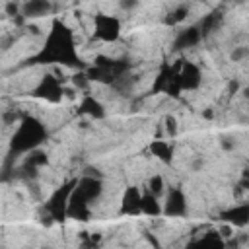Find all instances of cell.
Listing matches in <instances>:
<instances>
[{
  "label": "cell",
  "mask_w": 249,
  "mask_h": 249,
  "mask_svg": "<svg viewBox=\"0 0 249 249\" xmlns=\"http://www.w3.org/2000/svg\"><path fill=\"white\" fill-rule=\"evenodd\" d=\"M243 97H249V88H245V89H243Z\"/></svg>",
  "instance_id": "obj_29"
},
{
  "label": "cell",
  "mask_w": 249,
  "mask_h": 249,
  "mask_svg": "<svg viewBox=\"0 0 249 249\" xmlns=\"http://www.w3.org/2000/svg\"><path fill=\"white\" fill-rule=\"evenodd\" d=\"M161 191H163V177L161 175H152L150 181H148V193L160 196Z\"/></svg>",
  "instance_id": "obj_20"
},
{
  "label": "cell",
  "mask_w": 249,
  "mask_h": 249,
  "mask_svg": "<svg viewBox=\"0 0 249 249\" xmlns=\"http://www.w3.org/2000/svg\"><path fill=\"white\" fill-rule=\"evenodd\" d=\"M163 214L165 216H171V218H179V216H185L187 214V198H185V195H183L181 189H171L167 193Z\"/></svg>",
  "instance_id": "obj_7"
},
{
  "label": "cell",
  "mask_w": 249,
  "mask_h": 249,
  "mask_svg": "<svg viewBox=\"0 0 249 249\" xmlns=\"http://www.w3.org/2000/svg\"><path fill=\"white\" fill-rule=\"evenodd\" d=\"M163 124H165V132H167V136H175V134H177L179 126H177V121H175L173 115H167V117L163 119Z\"/></svg>",
  "instance_id": "obj_21"
},
{
  "label": "cell",
  "mask_w": 249,
  "mask_h": 249,
  "mask_svg": "<svg viewBox=\"0 0 249 249\" xmlns=\"http://www.w3.org/2000/svg\"><path fill=\"white\" fill-rule=\"evenodd\" d=\"M222 148H226V150H231V148H233V142H230L228 138H224V140H222Z\"/></svg>",
  "instance_id": "obj_26"
},
{
  "label": "cell",
  "mask_w": 249,
  "mask_h": 249,
  "mask_svg": "<svg viewBox=\"0 0 249 249\" xmlns=\"http://www.w3.org/2000/svg\"><path fill=\"white\" fill-rule=\"evenodd\" d=\"M175 72H177L181 89H196L200 86L202 76H200V68L195 62H183L179 70L175 68Z\"/></svg>",
  "instance_id": "obj_6"
},
{
  "label": "cell",
  "mask_w": 249,
  "mask_h": 249,
  "mask_svg": "<svg viewBox=\"0 0 249 249\" xmlns=\"http://www.w3.org/2000/svg\"><path fill=\"white\" fill-rule=\"evenodd\" d=\"M150 152H152L160 161H163V163H171V160H173V148H171L165 140H154V142L150 144Z\"/></svg>",
  "instance_id": "obj_16"
},
{
  "label": "cell",
  "mask_w": 249,
  "mask_h": 249,
  "mask_svg": "<svg viewBox=\"0 0 249 249\" xmlns=\"http://www.w3.org/2000/svg\"><path fill=\"white\" fill-rule=\"evenodd\" d=\"M204 117H206V119H210V117H212V111H208V109H206V111H204Z\"/></svg>",
  "instance_id": "obj_28"
},
{
  "label": "cell",
  "mask_w": 249,
  "mask_h": 249,
  "mask_svg": "<svg viewBox=\"0 0 249 249\" xmlns=\"http://www.w3.org/2000/svg\"><path fill=\"white\" fill-rule=\"evenodd\" d=\"M47 136V128L35 117H25L12 136L14 152H33Z\"/></svg>",
  "instance_id": "obj_2"
},
{
  "label": "cell",
  "mask_w": 249,
  "mask_h": 249,
  "mask_svg": "<svg viewBox=\"0 0 249 249\" xmlns=\"http://www.w3.org/2000/svg\"><path fill=\"white\" fill-rule=\"evenodd\" d=\"M241 187L243 189H249V169L243 171V179H241Z\"/></svg>",
  "instance_id": "obj_24"
},
{
  "label": "cell",
  "mask_w": 249,
  "mask_h": 249,
  "mask_svg": "<svg viewBox=\"0 0 249 249\" xmlns=\"http://www.w3.org/2000/svg\"><path fill=\"white\" fill-rule=\"evenodd\" d=\"M76 183H78V181L64 183L62 187H58V189L51 195V198H49V202H47V210H49V216H51L53 220H64V218H68V214H66V212H68V202H70V195H72Z\"/></svg>",
  "instance_id": "obj_3"
},
{
  "label": "cell",
  "mask_w": 249,
  "mask_h": 249,
  "mask_svg": "<svg viewBox=\"0 0 249 249\" xmlns=\"http://www.w3.org/2000/svg\"><path fill=\"white\" fill-rule=\"evenodd\" d=\"M39 62H56V64H68L76 66L80 64L78 53H76V41L70 27H66L60 19H54L51 25V31L47 35V41L37 54Z\"/></svg>",
  "instance_id": "obj_1"
},
{
  "label": "cell",
  "mask_w": 249,
  "mask_h": 249,
  "mask_svg": "<svg viewBox=\"0 0 249 249\" xmlns=\"http://www.w3.org/2000/svg\"><path fill=\"white\" fill-rule=\"evenodd\" d=\"M187 249H226V241L218 231H208L196 241H193Z\"/></svg>",
  "instance_id": "obj_13"
},
{
  "label": "cell",
  "mask_w": 249,
  "mask_h": 249,
  "mask_svg": "<svg viewBox=\"0 0 249 249\" xmlns=\"http://www.w3.org/2000/svg\"><path fill=\"white\" fill-rule=\"evenodd\" d=\"M220 218L228 222L231 228H243L249 224V204H237L224 212H220Z\"/></svg>",
  "instance_id": "obj_10"
},
{
  "label": "cell",
  "mask_w": 249,
  "mask_h": 249,
  "mask_svg": "<svg viewBox=\"0 0 249 249\" xmlns=\"http://www.w3.org/2000/svg\"><path fill=\"white\" fill-rule=\"evenodd\" d=\"M43 249H47V247H43Z\"/></svg>",
  "instance_id": "obj_30"
},
{
  "label": "cell",
  "mask_w": 249,
  "mask_h": 249,
  "mask_svg": "<svg viewBox=\"0 0 249 249\" xmlns=\"http://www.w3.org/2000/svg\"><path fill=\"white\" fill-rule=\"evenodd\" d=\"M161 212H163V208L160 206L158 196L146 191V193L142 195V214H148V216H160Z\"/></svg>",
  "instance_id": "obj_17"
},
{
  "label": "cell",
  "mask_w": 249,
  "mask_h": 249,
  "mask_svg": "<svg viewBox=\"0 0 249 249\" xmlns=\"http://www.w3.org/2000/svg\"><path fill=\"white\" fill-rule=\"evenodd\" d=\"M4 10H6L8 16H18V12L21 10V6L16 4V2H6V4H4Z\"/></svg>",
  "instance_id": "obj_22"
},
{
  "label": "cell",
  "mask_w": 249,
  "mask_h": 249,
  "mask_svg": "<svg viewBox=\"0 0 249 249\" xmlns=\"http://www.w3.org/2000/svg\"><path fill=\"white\" fill-rule=\"evenodd\" d=\"M80 113L89 115L91 119H103V117H105L103 105H101L93 95H84V99L80 101Z\"/></svg>",
  "instance_id": "obj_14"
},
{
  "label": "cell",
  "mask_w": 249,
  "mask_h": 249,
  "mask_svg": "<svg viewBox=\"0 0 249 249\" xmlns=\"http://www.w3.org/2000/svg\"><path fill=\"white\" fill-rule=\"evenodd\" d=\"M121 6L123 8H132V6H136V2H121Z\"/></svg>",
  "instance_id": "obj_27"
},
{
  "label": "cell",
  "mask_w": 249,
  "mask_h": 249,
  "mask_svg": "<svg viewBox=\"0 0 249 249\" xmlns=\"http://www.w3.org/2000/svg\"><path fill=\"white\" fill-rule=\"evenodd\" d=\"M239 89V86H237V82H230V86H228V91L230 93H235Z\"/></svg>",
  "instance_id": "obj_25"
},
{
  "label": "cell",
  "mask_w": 249,
  "mask_h": 249,
  "mask_svg": "<svg viewBox=\"0 0 249 249\" xmlns=\"http://www.w3.org/2000/svg\"><path fill=\"white\" fill-rule=\"evenodd\" d=\"M101 189H103L101 179H99V177H93V175H86V177H82V179L76 183V191H78L84 198H88L89 202L101 195Z\"/></svg>",
  "instance_id": "obj_11"
},
{
  "label": "cell",
  "mask_w": 249,
  "mask_h": 249,
  "mask_svg": "<svg viewBox=\"0 0 249 249\" xmlns=\"http://www.w3.org/2000/svg\"><path fill=\"white\" fill-rule=\"evenodd\" d=\"M33 95L39 97V99H47V101L56 103V101L62 99V95H64V88L60 86V82H58L54 76L47 74V76L41 78L39 86L33 89Z\"/></svg>",
  "instance_id": "obj_5"
},
{
  "label": "cell",
  "mask_w": 249,
  "mask_h": 249,
  "mask_svg": "<svg viewBox=\"0 0 249 249\" xmlns=\"http://www.w3.org/2000/svg\"><path fill=\"white\" fill-rule=\"evenodd\" d=\"M187 14H189V8H187V6H177V8L165 18V23H167V25H175V23L183 21V19L187 18Z\"/></svg>",
  "instance_id": "obj_19"
},
{
  "label": "cell",
  "mask_w": 249,
  "mask_h": 249,
  "mask_svg": "<svg viewBox=\"0 0 249 249\" xmlns=\"http://www.w3.org/2000/svg\"><path fill=\"white\" fill-rule=\"evenodd\" d=\"M68 218H74V220H88L89 218V200L84 198L76 187L70 195V202H68Z\"/></svg>",
  "instance_id": "obj_9"
},
{
  "label": "cell",
  "mask_w": 249,
  "mask_h": 249,
  "mask_svg": "<svg viewBox=\"0 0 249 249\" xmlns=\"http://www.w3.org/2000/svg\"><path fill=\"white\" fill-rule=\"evenodd\" d=\"M245 54H247V49L237 47V49H233V51H231V60H233V62H237V60H241Z\"/></svg>",
  "instance_id": "obj_23"
},
{
  "label": "cell",
  "mask_w": 249,
  "mask_h": 249,
  "mask_svg": "<svg viewBox=\"0 0 249 249\" xmlns=\"http://www.w3.org/2000/svg\"><path fill=\"white\" fill-rule=\"evenodd\" d=\"M200 37H202V35H200L198 25H191V27L179 31V35H177V39H175V43H173V49H177V51L189 49V47L196 45V43L200 41Z\"/></svg>",
  "instance_id": "obj_12"
},
{
  "label": "cell",
  "mask_w": 249,
  "mask_h": 249,
  "mask_svg": "<svg viewBox=\"0 0 249 249\" xmlns=\"http://www.w3.org/2000/svg\"><path fill=\"white\" fill-rule=\"evenodd\" d=\"M49 12H51V4L45 0H31L21 6V14L25 18H37V16H45Z\"/></svg>",
  "instance_id": "obj_15"
},
{
  "label": "cell",
  "mask_w": 249,
  "mask_h": 249,
  "mask_svg": "<svg viewBox=\"0 0 249 249\" xmlns=\"http://www.w3.org/2000/svg\"><path fill=\"white\" fill-rule=\"evenodd\" d=\"M93 35L105 43H113L121 37V21L109 14L93 16Z\"/></svg>",
  "instance_id": "obj_4"
},
{
  "label": "cell",
  "mask_w": 249,
  "mask_h": 249,
  "mask_svg": "<svg viewBox=\"0 0 249 249\" xmlns=\"http://www.w3.org/2000/svg\"><path fill=\"white\" fill-rule=\"evenodd\" d=\"M220 19H222V16H220L218 12H214V14L206 16V18L200 21V25H198V29H200V35L204 37V35H208L210 31H214V29L220 25Z\"/></svg>",
  "instance_id": "obj_18"
},
{
  "label": "cell",
  "mask_w": 249,
  "mask_h": 249,
  "mask_svg": "<svg viewBox=\"0 0 249 249\" xmlns=\"http://www.w3.org/2000/svg\"><path fill=\"white\" fill-rule=\"evenodd\" d=\"M121 212L123 214H140L142 212V193L138 187H126L121 198Z\"/></svg>",
  "instance_id": "obj_8"
}]
</instances>
